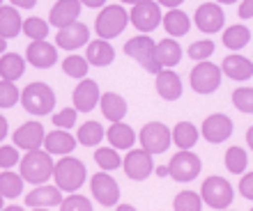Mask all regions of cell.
Instances as JSON below:
<instances>
[{
  "instance_id": "obj_31",
  "label": "cell",
  "mask_w": 253,
  "mask_h": 211,
  "mask_svg": "<svg viewBox=\"0 0 253 211\" xmlns=\"http://www.w3.org/2000/svg\"><path fill=\"white\" fill-rule=\"evenodd\" d=\"M198 129L191 124V122H180V124L173 129V142L180 149H191L196 142H198Z\"/></svg>"
},
{
  "instance_id": "obj_51",
  "label": "cell",
  "mask_w": 253,
  "mask_h": 211,
  "mask_svg": "<svg viewBox=\"0 0 253 211\" xmlns=\"http://www.w3.org/2000/svg\"><path fill=\"white\" fill-rule=\"evenodd\" d=\"M159 5H164V7H180L184 0H157Z\"/></svg>"
},
{
  "instance_id": "obj_42",
  "label": "cell",
  "mask_w": 253,
  "mask_h": 211,
  "mask_svg": "<svg viewBox=\"0 0 253 211\" xmlns=\"http://www.w3.org/2000/svg\"><path fill=\"white\" fill-rule=\"evenodd\" d=\"M216 51L212 39H200V41H193L191 46H189V55L193 60H207L212 53Z\"/></svg>"
},
{
  "instance_id": "obj_23",
  "label": "cell",
  "mask_w": 253,
  "mask_h": 211,
  "mask_svg": "<svg viewBox=\"0 0 253 211\" xmlns=\"http://www.w3.org/2000/svg\"><path fill=\"white\" fill-rule=\"evenodd\" d=\"M44 149L48 154H58V156H65V154H72L76 149V140L65 131V129H58V131H51L44 138Z\"/></svg>"
},
{
  "instance_id": "obj_26",
  "label": "cell",
  "mask_w": 253,
  "mask_h": 211,
  "mask_svg": "<svg viewBox=\"0 0 253 211\" xmlns=\"http://www.w3.org/2000/svg\"><path fill=\"white\" fill-rule=\"evenodd\" d=\"M99 106H101L104 117L111 119V122H122L125 115H126V101L115 92H104L101 94Z\"/></svg>"
},
{
  "instance_id": "obj_43",
  "label": "cell",
  "mask_w": 253,
  "mask_h": 211,
  "mask_svg": "<svg viewBox=\"0 0 253 211\" xmlns=\"http://www.w3.org/2000/svg\"><path fill=\"white\" fill-rule=\"evenodd\" d=\"M60 209H65V211H90L92 209V202H90L85 195H72V198H62Z\"/></svg>"
},
{
  "instance_id": "obj_19",
  "label": "cell",
  "mask_w": 253,
  "mask_h": 211,
  "mask_svg": "<svg viewBox=\"0 0 253 211\" xmlns=\"http://www.w3.org/2000/svg\"><path fill=\"white\" fill-rule=\"evenodd\" d=\"M99 99H101L99 85L90 78L81 80L76 85V90H74V108L79 112H90L94 106L99 104Z\"/></svg>"
},
{
  "instance_id": "obj_57",
  "label": "cell",
  "mask_w": 253,
  "mask_h": 211,
  "mask_svg": "<svg viewBox=\"0 0 253 211\" xmlns=\"http://www.w3.org/2000/svg\"><path fill=\"white\" fill-rule=\"evenodd\" d=\"M120 2H129V5H136L138 0H120Z\"/></svg>"
},
{
  "instance_id": "obj_52",
  "label": "cell",
  "mask_w": 253,
  "mask_h": 211,
  "mask_svg": "<svg viewBox=\"0 0 253 211\" xmlns=\"http://www.w3.org/2000/svg\"><path fill=\"white\" fill-rule=\"evenodd\" d=\"M247 145H249V149H251V152H253V126H251V129H249V131H247Z\"/></svg>"
},
{
  "instance_id": "obj_39",
  "label": "cell",
  "mask_w": 253,
  "mask_h": 211,
  "mask_svg": "<svg viewBox=\"0 0 253 211\" xmlns=\"http://www.w3.org/2000/svg\"><path fill=\"white\" fill-rule=\"evenodd\" d=\"M173 207L177 211H198L203 207V195L196 191H182L177 198H175Z\"/></svg>"
},
{
  "instance_id": "obj_28",
  "label": "cell",
  "mask_w": 253,
  "mask_h": 211,
  "mask_svg": "<svg viewBox=\"0 0 253 211\" xmlns=\"http://www.w3.org/2000/svg\"><path fill=\"white\" fill-rule=\"evenodd\" d=\"M154 58L159 60L161 67H175L182 60V48L173 37H168V39H161L159 44H157V48H154Z\"/></svg>"
},
{
  "instance_id": "obj_25",
  "label": "cell",
  "mask_w": 253,
  "mask_h": 211,
  "mask_svg": "<svg viewBox=\"0 0 253 211\" xmlns=\"http://www.w3.org/2000/svg\"><path fill=\"white\" fill-rule=\"evenodd\" d=\"M21 30H23V19H21V14L14 9V5H9V7L0 5V37L14 39Z\"/></svg>"
},
{
  "instance_id": "obj_54",
  "label": "cell",
  "mask_w": 253,
  "mask_h": 211,
  "mask_svg": "<svg viewBox=\"0 0 253 211\" xmlns=\"http://www.w3.org/2000/svg\"><path fill=\"white\" fill-rule=\"evenodd\" d=\"M2 51H7V39L5 37H0V53Z\"/></svg>"
},
{
  "instance_id": "obj_49",
  "label": "cell",
  "mask_w": 253,
  "mask_h": 211,
  "mask_svg": "<svg viewBox=\"0 0 253 211\" xmlns=\"http://www.w3.org/2000/svg\"><path fill=\"white\" fill-rule=\"evenodd\" d=\"M7 131H9V129H7V119L0 115V142L7 138Z\"/></svg>"
},
{
  "instance_id": "obj_37",
  "label": "cell",
  "mask_w": 253,
  "mask_h": 211,
  "mask_svg": "<svg viewBox=\"0 0 253 211\" xmlns=\"http://www.w3.org/2000/svg\"><path fill=\"white\" fill-rule=\"evenodd\" d=\"M247 163H249V158L242 147H230L226 152V168L233 175H242V172L247 170Z\"/></svg>"
},
{
  "instance_id": "obj_59",
  "label": "cell",
  "mask_w": 253,
  "mask_h": 211,
  "mask_svg": "<svg viewBox=\"0 0 253 211\" xmlns=\"http://www.w3.org/2000/svg\"><path fill=\"white\" fill-rule=\"evenodd\" d=\"M0 5H2V0H0Z\"/></svg>"
},
{
  "instance_id": "obj_48",
  "label": "cell",
  "mask_w": 253,
  "mask_h": 211,
  "mask_svg": "<svg viewBox=\"0 0 253 211\" xmlns=\"http://www.w3.org/2000/svg\"><path fill=\"white\" fill-rule=\"evenodd\" d=\"M14 7H21V9H33L37 5V0H9Z\"/></svg>"
},
{
  "instance_id": "obj_11",
  "label": "cell",
  "mask_w": 253,
  "mask_h": 211,
  "mask_svg": "<svg viewBox=\"0 0 253 211\" xmlns=\"http://www.w3.org/2000/svg\"><path fill=\"white\" fill-rule=\"evenodd\" d=\"M154 170V163H152V154L147 152V149H131V152L126 154L125 158V172L126 177L133 179V181H143L152 175Z\"/></svg>"
},
{
  "instance_id": "obj_30",
  "label": "cell",
  "mask_w": 253,
  "mask_h": 211,
  "mask_svg": "<svg viewBox=\"0 0 253 211\" xmlns=\"http://www.w3.org/2000/svg\"><path fill=\"white\" fill-rule=\"evenodd\" d=\"M26 71V60L19 53H5L0 58V76L5 80H19Z\"/></svg>"
},
{
  "instance_id": "obj_12",
  "label": "cell",
  "mask_w": 253,
  "mask_h": 211,
  "mask_svg": "<svg viewBox=\"0 0 253 211\" xmlns=\"http://www.w3.org/2000/svg\"><path fill=\"white\" fill-rule=\"evenodd\" d=\"M90 188H92V195L101 207H115L120 200V186L113 177H108L106 172H97L90 181Z\"/></svg>"
},
{
  "instance_id": "obj_18",
  "label": "cell",
  "mask_w": 253,
  "mask_h": 211,
  "mask_svg": "<svg viewBox=\"0 0 253 211\" xmlns=\"http://www.w3.org/2000/svg\"><path fill=\"white\" fill-rule=\"evenodd\" d=\"M26 60L33 67H37V69H48V67H53L58 62V51L46 39H37V41H30Z\"/></svg>"
},
{
  "instance_id": "obj_4",
  "label": "cell",
  "mask_w": 253,
  "mask_h": 211,
  "mask_svg": "<svg viewBox=\"0 0 253 211\" xmlns=\"http://www.w3.org/2000/svg\"><path fill=\"white\" fill-rule=\"evenodd\" d=\"M154 48H157V44H154V39L150 35H138V37H133V39H129L125 44L126 55L133 60H138L140 67H143L145 71L157 76V73L161 71V65H159V60L154 58Z\"/></svg>"
},
{
  "instance_id": "obj_15",
  "label": "cell",
  "mask_w": 253,
  "mask_h": 211,
  "mask_svg": "<svg viewBox=\"0 0 253 211\" xmlns=\"http://www.w3.org/2000/svg\"><path fill=\"white\" fill-rule=\"evenodd\" d=\"M203 136H205L207 142L212 145H219V142H226L230 136H233V122L226 115H210V117L203 122Z\"/></svg>"
},
{
  "instance_id": "obj_24",
  "label": "cell",
  "mask_w": 253,
  "mask_h": 211,
  "mask_svg": "<svg viewBox=\"0 0 253 211\" xmlns=\"http://www.w3.org/2000/svg\"><path fill=\"white\" fill-rule=\"evenodd\" d=\"M85 58H87V62L94 67H108L115 60V51H113V46L108 44V39H101L99 37V39H94L87 44Z\"/></svg>"
},
{
  "instance_id": "obj_50",
  "label": "cell",
  "mask_w": 253,
  "mask_h": 211,
  "mask_svg": "<svg viewBox=\"0 0 253 211\" xmlns=\"http://www.w3.org/2000/svg\"><path fill=\"white\" fill-rule=\"evenodd\" d=\"M81 2H83L85 7H92V9H97V7H101L104 2H106V0H81Z\"/></svg>"
},
{
  "instance_id": "obj_9",
  "label": "cell",
  "mask_w": 253,
  "mask_h": 211,
  "mask_svg": "<svg viewBox=\"0 0 253 211\" xmlns=\"http://www.w3.org/2000/svg\"><path fill=\"white\" fill-rule=\"evenodd\" d=\"M221 85V67L200 60V65L191 71V87L198 94H212Z\"/></svg>"
},
{
  "instance_id": "obj_44",
  "label": "cell",
  "mask_w": 253,
  "mask_h": 211,
  "mask_svg": "<svg viewBox=\"0 0 253 211\" xmlns=\"http://www.w3.org/2000/svg\"><path fill=\"white\" fill-rule=\"evenodd\" d=\"M76 115H79L76 108H62L60 112L53 115V124L58 126V129H72V126L76 124Z\"/></svg>"
},
{
  "instance_id": "obj_58",
  "label": "cell",
  "mask_w": 253,
  "mask_h": 211,
  "mask_svg": "<svg viewBox=\"0 0 253 211\" xmlns=\"http://www.w3.org/2000/svg\"><path fill=\"white\" fill-rule=\"evenodd\" d=\"M2 200H5V195H2V193H0V209H2V207H5V202H2Z\"/></svg>"
},
{
  "instance_id": "obj_16",
  "label": "cell",
  "mask_w": 253,
  "mask_h": 211,
  "mask_svg": "<svg viewBox=\"0 0 253 211\" xmlns=\"http://www.w3.org/2000/svg\"><path fill=\"white\" fill-rule=\"evenodd\" d=\"M44 138H46V133H44V126L40 122H28L14 131V145L26 149V152L44 147Z\"/></svg>"
},
{
  "instance_id": "obj_29",
  "label": "cell",
  "mask_w": 253,
  "mask_h": 211,
  "mask_svg": "<svg viewBox=\"0 0 253 211\" xmlns=\"http://www.w3.org/2000/svg\"><path fill=\"white\" fill-rule=\"evenodd\" d=\"M108 142L115 147V149H129V147L136 142V131H133L129 124H122V122H113V126L108 129L106 133Z\"/></svg>"
},
{
  "instance_id": "obj_45",
  "label": "cell",
  "mask_w": 253,
  "mask_h": 211,
  "mask_svg": "<svg viewBox=\"0 0 253 211\" xmlns=\"http://www.w3.org/2000/svg\"><path fill=\"white\" fill-rule=\"evenodd\" d=\"M16 163H21L19 149H16V147H12V145H2V147H0V168L9 170V168H14Z\"/></svg>"
},
{
  "instance_id": "obj_56",
  "label": "cell",
  "mask_w": 253,
  "mask_h": 211,
  "mask_svg": "<svg viewBox=\"0 0 253 211\" xmlns=\"http://www.w3.org/2000/svg\"><path fill=\"white\" fill-rule=\"evenodd\" d=\"M216 2H221V5H233V2H237V0H216Z\"/></svg>"
},
{
  "instance_id": "obj_55",
  "label": "cell",
  "mask_w": 253,
  "mask_h": 211,
  "mask_svg": "<svg viewBox=\"0 0 253 211\" xmlns=\"http://www.w3.org/2000/svg\"><path fill=\"white\" fill-rule=\"evenodd\" d=\"M118 209H120V211H131L133 207L131 205H118Z\"/></svg>"
},
{
  "instance_id": "obj_40",
  "label": "cell",
  "mask_w": 253,
  "mask_h": 211,
  "mask_svg": "<svg viewBox=\"0 0 253 211\" xmlns=\"http://www.w3.org/2000/svg\"><path fill=\"white\" fill-rule=\"evenodd\" d=\"M16 101H21L19 87L14 85V80H0V108H12L16 106Z\"/></svg>"
},
{
  "instance_id": "obj_10",
  "label": "cell",
  "mask_w": 253,
  "mask_h": 211,
  "mask_svg": "<svg viewBox=\"0 0 253 211\" xmlns=\"http://www.w3.org/2000/svg\"><path fill=\"white\" fill-rule=\"evenodd\" d=\"M200 158L196 154H191L189 149H182L180 154H175L170 161H168V175L175 179V181H191L200 175Z\"/></svg>"
},
{
  "instance_id": "obj_22",
  "label": "cell",
  "mask_w": 253,
  "mask_h": 211,
  "mask_svg": "<svg viewBox=\"0 0 253 211\" xmlns=\"http://www.w3.org/2000/svg\"><path fill=\"white\" fill-rule=\"evenodd\" d=\"M221 71L230 76L233 80H249L253 76V62L247 60L244 55H228L221 65Z\"/></svg>"
},
{
  "instance_id": "obj_2",
  "label": "cell",
  "mask_w": 253,
  "mask_h": 211,
  "mask_svg": "<svg viewBox=\"0 0 253 211\" xmlns=\"http://www.w3.org/2000/svg\"><path fill=\"white\" fill-rule=\"evenodd\" d=\"M85 165L83 161L74 156H67L60 158L58 163H55V170H53V179H55V186L60 188V191H79L81 186L85 184Z\"/></svg>"
},
{
  "instance_id": "obj_32",
  "label": "cell",
  "mask_w": 253,
  "mask_h": 211,
  "mask_svg": "<svg viewBox=\"0 0 253 211\" xmlns=\"http://www.w3.org/2000/svg\"><path fill=\"white\" fill-rule=\"evenodd\" d=\"M251 41V33H249V28L244 26H230L223 33V44H226L230 51H240L244 48Z\"/></svg>"
},
{
  "instance_id": "obj_17",
  "label": "cell",
  "mask_w": 253,
  "mask_h": 211,
  "mask_svg": "<svg viewBox=\"0 0 253 211\" xmlns=\"http://www.w3.org/2000/svg\"><path fill=\"white\" fill-rule=\"evenodd\" d=\"M60 202H62L60 188L44 184H37V188L28 193L26 198V207H30V209H53V207H60Z\"/></svg>"
},
{
  "instance_id": "obj_33",
  "label": "cell",
  "mask_w": 253,
  "mask_h": 211,
  "mask_svg": "<svg viewBox=\"0 0 253 211\" xmlns=\"http://www.w3.org/2000/svg\"><path fill=\"white\" fill-rule=\"evenodd\" d=\"M23 181L26 179L21 177V175H14L12 170H5L0 175V193L5 195V198H19L21 193H23Z\"/></svg>"
},
{
  "instance_id": "obj_6",
  "label": "cell",
  "mask_w": 253,
  "mask_h": 211,
  "mask_svg": "<svg viewBox=\"0 0 253 211\" xmlns=\"http://www.w3.org/2000/svg\"><path fill=\"white\" fill-rule=\"evenodd\" d=\"M200 195H203V202L207 207H212V209H228V207L233 205L235 191H233V186L228 184V179L210 177L203 181Z\"/></svg>"
},
{
  "instance_id": "obj_14",
  "label": "cell",
  "mask_w": 253,
  "mask_h": 211,
  "mask_svg": "<svg viewBox=\"0 0 253 211\" xmlns=\"http://www.w3.org/2000/svg\"><path fill=\"white\" fill-rule=\"evenodd\" d=\"M87 39H90V30L85 23H79V21H74L65 28H58V37H55L58 46L65 51H76V48L85 46Z\"/></svg>"
},
{
  "instance_id": "obj_34",
  "label": "cell",
  "mask_w": 253,
  "mask_h": 211,
  "mask_svg": "<svg viewBox=\"0 0 253 211\" xmlns=\"http://www.w3.org/2000/svg\"><path fill=\"white\" fill-rule=\"evenodd\" d=\"M104 140V126L97 122H85L79 129V142L83 147H94Z\"/></svg>"
},
{
  "instance_id": "obj_3",
  "label": "cell",
  "mask_w": 253,
  "mask_h": 211,
  "mask_svg": "<svg viewBox=\"0 0 253 211\" xmlns=\"http://www.w3.org/2000/svg\"><path fill=\"white\" fill-rule=\"evenodd\" d=\"M21 104L30 115L44 117L55 108V92L46 83H30L21 92Z\"/></svg>"
},
{
  "instance_id": "obj_7",
  "label": "cell",
  "mask_w": 253,
  "mask_h": 211,
  "mask_svg": "<svg viewBox=\"0 0 253 211\" xmlns=\"http://www.w3.org/2000/svg\"><path fill=\"white\" fill-rule=\"evenodd\" d=\"M173 142V131L161 122H150L140 129V147L150 154H164Z\"/></svg>"
},
{
  "instance_id": "obj_46",
  "label": "cell",
  "mask_w": 253,
  "mask_h": 211,
  "mask_svg": "<svg viewBox=\"0 0 253 211\" xmlns=\"http://www.w3.org/2000/svg\"><path fill=\"white\" fill-rule=\"evenodd\" d=\"M240 193L244 195V198L253 200V172H249V175H244L240 181Z\"/></svg>"
},
{
  "instance_id": "obj_13",
  "label": "cell",
  "mask_w": 253,
  "mask_h": 211,
  "mask_svg": "<svg viewBox=\"0 0 253 211\" xmlns=\"http://www.w3.org/2000/svg\"><path fill=\"white\" fill-rule=\"evenodd\" d=\"M226 23V14L216 2H205L196 9V26H198L200 33L205 35H214L219 33Z\"/></svg>"
},
{
  "instance_id": "obj_41",
  "label": "cell",
  "mask_w": 253,
  "mask_h": 211,
  "mask_svg": "<svg viewBox=\"0 0 253 211\" xmlns=\"http://www.w3.org/2000/svg\"><path fill=\"white\" fill-rule=\"evenodd\" d=\"M233 104L242 112H253V87H237L233 92Z\"/></svg>"
},
{
  "instance_id": "obj_1",
  "label": "cell",
  "mask_w": 253,
  "mask_h": 211,
  "mask_svg": "<svg viewBox=\"0 0 253 211\" xmlns=\"http://www.w3.org/2000/svg\"><path fill=\"white\" fill-rule=\"evenodd\" d=\"M55 163L46 149H30L26 156L21 158V177L30 184H44L53 177Z\"/></svg>"
},
{
  "instance_id": "obj_38",
  "label": "cell",
  "mask_w": 253,
  "mask_h": 211,
  "mask_svg": "<svg viewBox=\"0 0 253 211\" xmlns=\"http://www.w3.org/2000/svg\"><path fill=\"white\" fill-rule=\"evenodd\" d=\"M94 161H97V165H99V168H104V170H118V168L122 165V158H120V154H118V149H115V147H104V149H97Z\"/></svg>"
},
{
  "instance_id": "obj_35",
  "label": "cell",
  "mask_w": 253,
  "mask_h": 211,
  "mask_svg": "<svg viewBox=\"0 0 253 211\" xmlns=\"http://www.w3.org/2000/svg\"><path fill=\"white\" fill-rule=\"evenodd\" d=\"M23 35H26L28 39H46L48 35V23L44 19H40V16H30V19L23 21Z\"/></svg>"
},
{
  "instance_id": "obj_53",
  "label": "cell",
  "mask_w": 253,
  "mask_h": 211,
  "mask_svg": "<svg viewBox=\"0 0 253 211\" xmlns=\"http://www.w3.org/2000/svg\"><path fill=\"white\" fill-rule=\"evenodd\" d=\"M157 175H159V177H166V175H168V165H159V168H157Z\"/></svg>"
},
{
  "instance_id": "obj_27",
  "label": "cell",
  "mask_w": 253,
  "mask_h": 211,
  "mask_svg": "<svg viewBox=\"0 0 253 211\" xmlns=\"http://www.w3.org/2000/svg\"><path fill=\"white\" fill-rule=\"evenodd\" d=\"M161 23H164V28H166V33L170 37H184L189 33V28H191V19L177 7H170V12L164 16Z\"/></svg>"
},
{
  "instance_id": "obj_36",
  "label": "cell",
  "mask_w": 253,
  "mask_h": 211,
  "mask_svg": "<svg viewBox=\"0 0 253 211\" xmlns=\"http://www.w3.org/2000/svg\"><path fill=\"white\" fill-rule=\"evenodd\" d=\"M87 67H90L87 58H83V55H69V58H65V62H62V71H65L67 76H72V78H85Z\"/></svg>"
},
{
  "instance_id": "obj_5",
  "label": "cell",
  "mask_w": 253,
  "mask_h": 211,
  "mask_svg": "<svg viewBox=\"0 0 253 211\" xmlns=\"http://www.w3.org/2000/svg\"><path fill=\"white\" fill-rule=\"evenodd\" d=\"M129 23V12H125L122 5H108L104 7V12L97 16L94 30L101 39H115Z\"/></svg>"
},
{
  "instance_id": "obj_20",
  "label": "cell",
  "mask_w": 253,
  "mask_h": 211,
  "mask_svg": "<svg viewBox=\"0 0 253 211\" xmlns=\"http://www.w3.org/2000/svg\"><path fill=\"white\" fill-rule=\"evenodd\" d=\"M81 0H58L51 9V16H48V23L53 28H65L74 21H79L81 14Z\"/></svg>"
},
{
  "instance_id": "obj_21",
  "label": "cell",
  "mask_w": 253,
  "mask_h": 211,
  "mask_svg": "<svg viewBox=\"0 0 253 211\" xmlns=\"http://www.w3.org/2000/svg\"><path fill=\"white\" fill-rule=\"evenodd\" d=\"M154 87H157L161 99L166 101H177L182 97V80L170 67H166V69H161L157 73V85Z\"/></svg>"
},
{
  "instance_id": "obj_47",
  "label": "cell",
  "mask_w": 253,
  "mask_h": 211,
  "mask_svg": "<svg viewBox=\"0 0 253 211\" xmlns=\"http://www.w3.org/2000/svg\"><path fill=\"white\" fill-rule=\"evenodd\" d=\"M240 16H242V19H251V16H253V0H242Z\"/></svg>"
},
{
  "instance_id": "obj_8",
  "label": "cell",
  "mask_w": 253,
  "mask_h": 211,
  "mask_svg": "<svg viewBox=\"0 0 253 211\" xmlns=\"http://www.w3.org/2000/svg\"><path fill=\"white\" fill-rule=\"evenodd\" d=\"M129 21L138 33H152L154 28L159 26L161 21V9L157 0H138L133 9L129 12Z\"/></svg>"
}]
</instances>
